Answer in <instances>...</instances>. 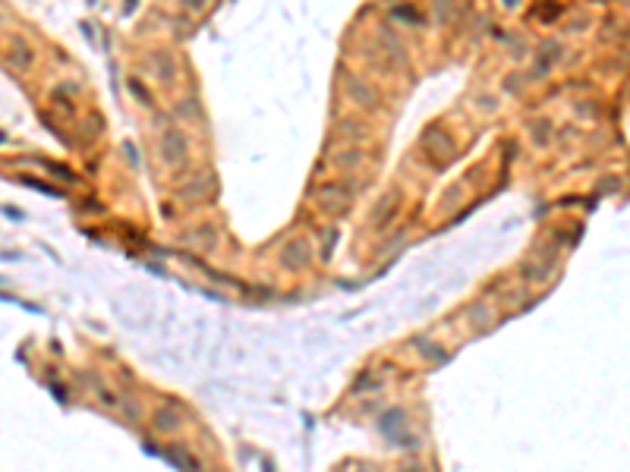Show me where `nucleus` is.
Instances as JSON below:
<instances>
[{
	"label": "nucleus",
	"instance_id": "obj_1",
	"mask_svg": "<svg viewBox=\"0 0 630 472\" xmlns=\"http://www.w3.org/2000/svg\"><path fill=\"white\" fill-rule=\"evenodd\" d=\"M6 60H10L13 69H19V73H29V69L35 66V48H31V44L25 41L22 35H13L10 44H6Z\"/></svg>",
	"mask_w": 630,
	"mask_h": 472
},
{
	"label": "nucleus",
	"instance_id": "obj_2",
	"mask_svg": "<svg viewBox=\"0 0 630 472\" xmlns=\"http://www.w3.org/2000/svg\"><path fill=\"white\" fill-rule=\"evenodd\" d=\"M346 201H350V195H346V189H340V186H325V189L315 192V208L325 211V214H344Z\"/></svg>",
	"mask_w": 630,
	"mask_h": 472
},
{
	"label": "nucleus",
	"instance_id": "obj_3",
	"mask_svg": "<svg viewBox=\"0 0 630 472\" xmlns=\"http://www.w3.org/2000/svg\"><path fill=\"white\" fill-rule=\"evenodd\" d=\"M161 155H164V161L167 164H176L183 155H186V142H183V136L176 129H170L167 136H164V142H161Z\"/></svg>",
	"mask_w": 630,
	"mask_h": 472
},
{
	"label": "nucleus",
	"instance_id": "obj_4",
	"mask_svg": "<svg viewBox=\"0 0 630 472\" xmlns=\"http://www.w3.org/2000/svg\"><path fill=\"white\" fill-rule=\"evenodd\" d=\"M155 425L164 428V431H174V428L183 425V419H180V413H176V409H158Z\"/></svg>",
	"mask_w": 630,
	"mask_h": 472
},
{
	"label": "nucleus",
	"instance_id": "obj_5",
	"mask_svg": "<svg viewBox=\"0 0 630 472\" xmlns=\"http://www.w3.org/2000/svg\"><path fill=\"white\" fill-rule=\"evenodd\" d=\"M346 88H350V94L356 101H363V104H375V92H372L369 85H363V82H356V79H346Z\"/></svg>",
	"mask_w": 630,
	"mask_h": 472
},
{
	"label": "nucleus",
	"instance_id": "obj_6",
	"mask_svg": "<svg viewBox=\"0 0 630 472\" xmlns=\"http://www.w3.org/2000/svg\"><path fill=\"white\" fill-rule=\"evenodd\" d=\"M391 13H397V19H403V22H419V13L413 6H394Z\"/></svg>",
	"mask_w": 630,
	"mask_h": 472
},
{
	"label": "nucleus",
	"instance_id": "obj_7",
	"mask_svg": "<svg viewBox=\"0 0 630 472\" xmlns=\"http://www.w3.org/2000/svg\"><path fill=\"white\" fill-rule=\"evenodd\" d=\"M183 3H186V6H189V10H199V6H202V3H205V0H183Z\"/></svg>",
	"mask_w": 630,
	"mask_h": 472
}]
</instances>
